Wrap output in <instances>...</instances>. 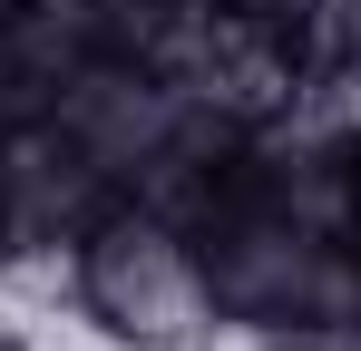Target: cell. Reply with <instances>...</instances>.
Wrapping results in <instances>:
<instances>
[{
  "label": "cell",
  "mask_w": 361,
  "mask_h": 351,
  "mask_svg": "<svg viewBox=\"0 0 361 351\" xmlns=\"http://www.w3.org/2000/svg\"><path fill=\"white\" fill-rule=\"evenodd\" d=\"M0 351H30V342H10V332H0Z\"/></svg>",
  "instance_id": "obj_2"
},
{
  "label": "cell",
  "mask_w": 361,
  "mask_h": 351,
  "mask_svg": "<svg viewBox=\"0 0 361 351\" xmlns=\"http://www.w3.org/2000/svg\"><path fill=\"white\" fill-rule=\"evenodd\" d=\"M68 292L78 312L127 351H195L225 312H215V283H205V254L176 215L157 205H108L68 234Z\"/></svg>",
  "instance_id": "obj_1"
}]
</instances>
